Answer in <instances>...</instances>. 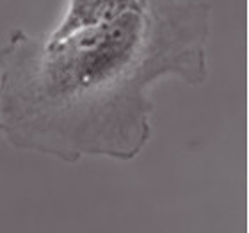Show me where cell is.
Masks as SVG:
<instances>
[{
	"label": "cell",
	"instance_id": "obj_1",
	"mask_svg": "<svg viewBox=\"0 0 249 233\" xmlns=\"http://www.w3.org/2000/svg\"><path fill=\"white\" fill-rule=\"evenodd\" d=\"M210 13L207 0H139L57 41L16 29L0 47V135L66 164L134 161L153 135V84L207 80Z\"/></svg>",
	"mask_w": 249,
	"mask_h": 233
},
{
	"label": "cell",
	"instance_id": "obj_2",
	"mask_svg": "<svg viewBox=\"0 0 249 233\" xmlns=\"http://www.w3.org/2000/svg\"><path fill=\"white\" fill-rule=\"evenodd\" d=\"M135 4H139V0H70V7L62 21L47 37L57 41L82 29L98 27L132 9Z\"/></svg>",
	"mask_w": 249,
	"mask_h": 233
}]
</instances>
